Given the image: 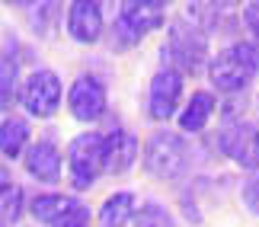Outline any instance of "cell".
I'll list each match as a JSON object with an SVG mask.
<instances>
[{
  "mask_svg": "<svg viewBox=\"0 0 259 227\" xmlns=\"http://www.w3.org/2000/svg\"><path fill=\"white\" fill-rule=\"evenodd\" d=\"M132 227H176V218L166 211V205H160V202H144L141 208H138Z\"/></svg>",
  "mask_w": 259,
  "mask_h": 227,
  "instance_id": "19",
  "label": "cell"
},
{
  "mask_svg": "<svg viewBox=\"0 0 259 227\" xmlns=\"http://www.w3.org/2000/svg\"><path fill=\"white\" fill-rule=\"evenodd\" d=\"M138 214V202L132 192H112L109 199L103 202V208H99V224L103 227H125L132 224Z\"/></svg>",
  "mask_w": 259,
  "mask_h": 227,
  "instance_id": "16",
  "label": "cell"
},
{
  "mask_svg": "<svg viewBox=\"0 0 259 227\" xmlns=\"http://www.w3.org/2000/svg\"><path fill=\"white\" fill-rule=\"evenodd\" d=\"M7 4H13V7H29V4H35V0H7Z\"/></svg>",
  "mask_w": 259,
  "mask_h": 227,
  "instance_id": "25",
  "label": "cell"
},
{
  "mask_svg": "<svg viewBox=\"0 0 259 227\" xmlns=\"http://www.w3.org/2000/svg\"><path fill=\"white\" fill-rule=\"evenodd\" d=\"M160 4H163V7H166V4H173V0H160Z\"/></svg>",
  "mask_w": 259,
  "mask_h": 227,
  "instance_id": "26",
  "label": "cell"
},
{
  "mask_svg": "<svg viewBox=\"0 0 259 227\" xmlns=\"http://www.w3.org/2000/svg\"><path fill=\"white\" fill-rule=\"evenodd\" d=\"M90 221H93V211H90V208H87L83 202H77L74 208L67 211L64 218H61V221L55 224V227H90Z\"/></svg>",
  "mask_w": 259,
  "mask_h": 227,
  "instance_id": "21",
  "label": "cell"
},
{
  "mask_svg": "<svg viewBox=\"0 0 259 227\" xmlns=\"http://www.w3.org/2000/svg\"><path fill=\"white\" fill-rule=\"evenodd\" d=\"M23 166L26 173L32 176L35 183H45V186H58L64 179V157L58 151L55 141H48V138H38V141L29 144V151L23 157Z\"/></svg>",
  "mask_w": 259,
  "mask_h": 227,
  "instance_id": "10",
  "label": "cell"
},
{
  "mask_svg": "<svg viewBox=\"0 0 259 227\" xmlns=\"http://www.w3.org/2000/svg\"><path fill=\"white\" fill-rule=\"evenodd\" d=\"M163 4L160 0H118V19H125L141 35L163 26Z\"/></svg>",
  "mask_w": 259,
  "mask_h": 227,
  "instance_id": "13",
  "label": "cell"
},
{
  "mask_svg": "<svg viewBox=\"0 0 259 227\" xmlns=\"http://www.w3.org/2000/svg\"><path fill=\"white\" fill-rule=\"evenodd\" d=\"M259 74V42H234L208 61V80L218 93H243Z\"/></svg>",
  "mask_w": 259,
  "mask_h": 227,
  "instance_id": "1",
  "label": "cell"
},
{
  "mask_svg": "<svg viewBox=\"0 0 259 227\" xmlns=\"http://www.w3.org/2000/svg\"><path fill=\"white\" fill-rule=\"evenodd\" d=\"M218 147L231 163L243 166V170H259V128L253 122H227L218 131Z\"/></svg>",
  "mask_w": 259,
  "mask_h": 227,
  "instance_id": "6",
  "label": "cell"
},
{
  "mask_svg": "<svg viewBox=\"0 0 259 227\" xmlns=\"http://www.w3.org/2000/svg\"><path fill=\"white\" fill-rule=\"evenodd\" d=\"M64 160H67V179H71L74 189L77 192L93 189L96 179L106 173V134L83 131V134L71 138Z\"/></svg>",
  "mask_w": 259,
  "mask_h": 227,
  "instance_id": "4",
  "label": "cell"
},
{
  "mask_svg": "<svg viewBox=\"0 0 259 227\" xmlns=\"http://www.w3.org/2000/svg\"><path fill=\"white\" fill-rule=\"evenodd\" d=\"M189 163H192V147L189 141L179 131H154L147 138L144 151H141V166L147 176H154V179H179V176H186Z\"/></svg>",
  "mask_w": 259,
  "mask_h": 227,
  "instance_id": "3",
  "label": "cell"
},
{
  "mask_svg": "<svg viewBox=\"0 0 259 227\" xmlns=\"http://www.w3.org/2000/svg\"><path fill=\"white\" fill-rule=\"evenodd\" d=\"M141 157V147H138V138L125 128H112L106 131V173L122 176L138 163Z\"/></svg>",
  "mask_w": 259,
  "mask_h": 227,
  "instance_id": "11",
  "label": "cell"
},
{
  "mask_svg": "<svg viewBox=\"0 0 259 227\" xmlns=\"http://www.w3.org/2000/svg\"><path fill=\"white\" fill-rule=\"evenodd\" d=\"M141 32L138 29H132L125 23V19H115L112 29H109V42H112V52H128V48H135L138 42H141Z\"/></svg>",
  "mask_w": 259,
  "mask_h": 227,
  "instance_id": "20",
  "label": "cell"
},
{
  "mask_svg": "<svg viewBox=\"0 0 259 227\" xmlns=\"http://www.w3.org/2000/svg\"><path fill=\"white\" fill-rule=\"evenodd\" d=\"M61 100H64V83L52 67H35L26 77L23 93H19V103H23L26 115L32 118H52L61 109Z\"/></svg>",
  "mask_w": 259,
  "mask_h": 227,
  "instance_id": "5",
  "label": "cell"
},
{
  "mask_svg": "<svg viewBox=\"0 0 259 227\" xmlns=\"http://www.w3.org/2000/svg\"><path fill=\"white\" fill-rule=\"evenodd\" d=\"M67 35L80 45H96L106 32V19H103V7L99 0H71L64 16Z\"/></svg>",
  "mask_w": 259,
  "mask_h": 227,
  "instance_id": "9",
  "label": "cell"
},
{
  "mask_svg": "<svg viewBox=\"0 0 259 227\" xmlns=\"http://www.w3.org/2000/svg\"><path fill=\"white\" fill-rule=\"evenodd\" d=\"M183 103V71L176 67H160L151 77V90H147V115L154 122H170Z\"/></svg>",
  "mask_w": 259,
  "mask_h": 227,
  "instance_id": "8",
  "label": "cell"
},
{
  "mask_svg": "<svg viewBox=\"0 0 259 227\" xmlns=\"http://www.w3.org/2000/svg\"><path fill=\"white\" fill-rule=\"evenodd\" d=\"M243 26L253 32V38L259 42V0H250L246 4V10H243Z\"/></svg>",
  "mask_w": 259,
  "mask_h": 227,
  "instance_id": "23",
  "label": "cell"
},
{
  "mask_svg": "<svg viewBox=\"0 0 259 227\" xmlns=\"http://www.w3.org/2000/svg\"><path fill=\"white\" fill-rule=\"evenodd\" d=\"M23 208H26L23 186L4 179V186H0V214H4V227H16L19 218H23Z\"/></svg>",
  "mask_w": 259,
  "mask_h": 227,
  "instance_id": "18",
  "label": "cell"
},
{
  "mask_svg": "<svg viewBox=\"0 0 259 227\" xmlns=\"http://www.w3.org/2000/svg\"><path fill=\"white\" fill-rule=\"evenodd\" d=\"M218 112V96L211 90H195L179 109V131L183 134H202L211 115Z\"/></svg>",
  "mask_w": 259,
  "mask_h": 227,
  "instance_id": "12",
  "label": "cell"
},
{
  "mask_svg": "<svg viewBox=\"0 0 259 227\" xmlns=\"http://www.w3.org/2000/svg\"><path fill=\"white\" fill-rule=\"evenodd\" d=\"M109 109V93L106 83L93 74H80L77 80L67 86V112H71L77 122L93 125L106 115Z\"/></svg>",
  "mask_w": 259,
  "mask_h": 227,
  "instance_id": "7",
  "label": "cell"
},
{
  "mask_svg": "<svg viewBox=\"0 0 259 227\" xmlns=\"http://www.w3.org/2000/svg\"><path fill=\"white\" fill-rule=\"evenodd\" d=\"M243 202L253 214H259V170H253V176H246L243 183Z\"/></svg>",
  "mask_w": 259,
  "mask_h": 227,
  "instance_id": "22",
  "label": "cell"
},
{
  "mask_svg": "<svg viewBox=\"0 0 259 227\" xmlns=\"http://www.w3.org/2000/svg\"><path fill=\"white\" fill-rule=\"evenodd\" d=\"M160 58H163L166 67H176V71H183V74L202 71V64L208 58V29L198 26L192 16L173 19Z\"/></svg>",
  "mask_w": 259,
  "mask_h": 227,
  "instance_id": "2",
  "label": "cell"
},
{
  "mask_svg": "<svg viewBox=\"0 0 259 227\" xmlns=\"http://www.w3.org/2000/svg\"><path fill=\"white\" fill-rule=\"evenodd\" d=\"M23 93L19 90V58H16V42L7 38V52H4V64H0V103L4 109L16 103V96Z\"/></svg>",
  "mask_w": 259,
  "mask_h": 227,
  "instance_id": "17",
  "label": "cell"
},
{
  "mask_svg": "<svg viewBox=\"0 0 259 227\" xmlns=\"http://www.w3.org/2000/svg\"><path fill=\"white\" fill-rule=\"evenodd\" d=\"M0 151H4L7 160H16V157H26L29 151V122L19 115H7L0 122Z\"/></svg>",
  "mask_w": 259,
  "mask_h": 227,
  "instance_id": "15",
  "label": "cell"
},
{
  "mask_svg": "<svg viewBox=\"0 0 259 227\" xmlns=\"http://www.w3.org/2000/svg\"><path fill=\"white\" fill-rule=\"evenodd\" d=\"M77 205L74 195H61V192H42V195H35L32 202H29V214L38 221V224H48V227H55L58 221L64 218L67 211H71Z\"/></svg>",
  "mask_w": 259,
  "mask_h": 227,
  "instance_id": "14",
  "label": "cell"
},
{
  "mask_svg": "<svg viewBox=\"0 0 259 227\" xmlns=\"http://www.w3.org/2000/svg\"><path fill=\"white\" fill-rule=\"evenodd\" d=\"M208 4H214L218 10H221V7H237V4H243V0H208Z\"/></svg>",
  "mask_w": 259,
  "mask_h": 227,
  "instance_id": "24",
  "label": "cell"
}]
</instances>
